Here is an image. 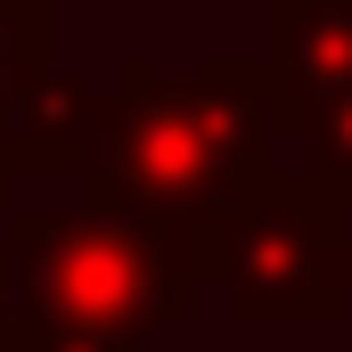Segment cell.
<instances>
[{
  "label": "cell",
  "mask_w": 352,
  "mask_h": 352,
  "mask_svg": "<svg viewBox=\"0 0 352 352\" xmlns=\"http://www.w3.org/2000/svg\"><path fill=\"white\" fill-rule=\"evenodd\" d=\"M197 287H205V263L188 221L107 213V205L82 221H58V213L25 221V320L140 352V336L188 320Z\"/></svg>",
  "instance_id": "2"
},
{
  "label": "cell",
  "mask_w": 352,
  "mask_h": 352,
  "mask_svg": "<svg viewBox=\"0 0 352 352\" xmlns=\"http://www.w3.org/2000/svg\"><path fill=\"white\" fill-rule=\"evenodd\" d=\"M140 98L123 107L107 164H98V205L107 213H156L205 230L230 197H246L270 173V82L263 66H205L156 82L140 74Z\"/></svg>",
  "instance_id": "1"
},
{
  "label": "cell",
  "mask_w": 352,
  "mask_h": 352,
  "mask_svg": "<svg viewBox=\"0 0 352 352\" xmlns=\"http://www.w3.org/2000/svg\"><path fill=\"white\" fill-rule=\"evenodd\" d=\"M197 263L238 320H344L352 213L311 173H263L197 230Z\"/></svg>",
  "instance_id": "3"
},
{
  "label": "cell",
  "mask_w": 352,
  "mask_h": 352,
  "mask_svg": "<svg viewBox=\"0 0 352 352\" xmlns=\"http://www.w3.org/2000/svg\"><path fill=\"white\" fill-rule=\"evenodd\" d=\"M303 156H311L303 173H311V180H320V188H328V197L352 213V90L303 123Z\"/></svg>",
  "instance_id": "5"
},
{
  "label": "cell",
  "mask_w": 352,
  "mask_h": 352,
  "mask_svg": "<svg viewBox=\"0 0 352 352\" xmlns=\"http://www.w3.org/2000/svg\"><path fill=\"white\" fill-rule=\"evenodd\" d=\"M0 352H131V344L74 336V328H50V320H0Z\"/></svg>",
  "instance_id": "6"
},
{
  "label": "cell",
  "mask_w": 352,
  "mask_h": 352,
  "mask_svg": "<svg viewBox=\"0 0 352 352\" xmlns=\"http://www.w3.org/2000/svg\"><path fill=\"white\" fill-rule=\"evenodd\" d=\"M344 311H352V270H344Z\"/></svg>",
  "instance_id": "7"
},
{
  "label": "cell",
  "mask_w": 352,
  "mask_h": 352,
  "mask_svg": "<svg viewBox=\"0 0 352 352\" xmlns=\"http://www.w3.org/2000/svg\"><path fill=\"white\" fill-rule=\"evenodd\" d=\"M270 123L303 131L320 107H336L352 90V0H270Z\"/></svg>",
  "instance_id": "4"
}]
</instances>
